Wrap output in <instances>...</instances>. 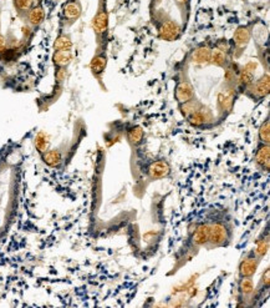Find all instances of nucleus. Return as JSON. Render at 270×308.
<instances>
[{"label":"nucleus","instance_id":"obj_1","mask_svg":"<svg viewBox=\"0 0 270 308\" xmlns=\"http://www.w3.org/2000/svg\"><path fill=\"white\" fill-rule=\"evenodd\" d=\"M149 18L151 23L157 30V35L163 42H177L183 34L184 29L182 24L174 20L162 7V0L149 2Z\"/></svg>","mask_w":270,"mask_h":308},{"label":"nucleus","instance_id":"obj_2","mask_svg":"<svg viewBox=\"0 0 270 308\" xmlns=\"http://www.w3.org/2000/svg\"><path fill=\"white\" fill-rule=\"evenodd\" d=\"M92 30H94L96 44H101L110 40V13H108V0H97V9L92 18Z\"/></svg>","mask_w":270,"mask_h":308},{"label":"nucleus","instance_id":"obj_3","mask_svg":"<svg viewBox=\"0 0 270 308\" xmlns=\"http://www.w3.org/2000/svg\"><path fill=\"white\" fill-rule=\"evenodd\" d=\"M253 29H254V24H245V25L238 26L233 32V37L229 40L232 50V58L239 59L244 54L245 49L249 45L250 40L253 37Z\"/></svg>","mask_w":270,"mask_h":308},{"label":"nucleus","instance_id":"obj_4","mask_svg":"<svg viewBox=\"0 0 270 308\" xmlns=\"http://www.w3.org/2000/svg\"><path fill=\"white\" fill-rule=\"evenodd\" d=\"M108 42L101 43V44H96V50H95L94 56L91 58L90 61V72H91L92 76L97 83L102 85V79L105 75L106 69H107L108 64Z\"/></svg>","mask_w":270,"mask_h":308},{"label":"nucleus","instance_id":"obj_5","mask_svg":"<svg viewBox=\"0 0 270 308\" xmlns=\"http://www.w3.org/2000/svg\"><path fill=\"white\" fill-rule=\"evenodd\" d=\"M233 61L232 58L230 44L228 39H219L212 45V55H211V64L214 66L225 69L230 62Z\"/></svg>","mask_w":270,"mask_h":308},{"label":"nucleus","instance_id":"obj_6","mask_svg":"<svg viewBox=\"0 0 270 308\" xmlns=\"http://www.w3.org/2000/svg\"><path fill=\"white\" fill-rule=\"evenodd\" d=\"M83 15L81 0H65L60 12V24L62 28L72 26Z\"/></svg>","mask_w":270,"mask_h":308},{"label":"nucleus","instance_id":"obj_7","mask_svg":"<svg viewBox=\"0 0 270 308\" xmlns=\"http://www.w3.org/2000/svg\"><path fill=\"white\" fill-rule=\"evenodd\" d=\"M211 230H209V241L208 245L212 247H223L227 246L230 242L232 230L225 221L217 220L214 223H212Z\"/></svg>","mask_w":270,"mask_h":308},{"label":"nucleus","instance_id":"obj_8","mask_svg":"<svg viewBox=\"0 0 270 308\" xmlns=\"http://www.w3.org/2000/svg\"><path fill=\"white\" fill-rule=\"evenodd\" d=\"M269 92L270 76L268 73H265L264 75H261L260 78L253 81L250 85H248L247 88L243 90L242 94H244L245 96L249 97L253 101H261V100H264L268 96Z\"/></svg>","mask_w":270,"mask_h":308},{"label":"nucleus","instance_id":"obj_9","mask_svg":"<svg viewBox=\"0 0 270 308\" xmlns=\"http://www.w3.org/2000/svg\"><path fill=\"white\" fill-rule=\"evenodd\" d=\"M174 99L178 105L184 104L189 100L196 99V91L195 86H193L192 81L188 78L187 73L183 72L181 74L176 81V86H174Z\"/></svg>","mask_w":270,"mask_h":308},{"label":"nucleus","instance_id":"obj_10","mask_svg":"<svg viewBox=\"0 0 270 308\" xmlns=\"http://www.w3.org/2000/svg\"><path fill=\"white\" fill-rule=\"evenodd\" d=\"M238 94H239V91H238V89H237V86L228 85V84H225V90H223V91L219 92V95H218V100H217V105H218V110H219V114H220V118L222 119L225 118L228 114L232 113Z\"/></svg>","mask_w":270,"mask_h":308},{"label":"nucleus","instance_id":"obj_11","mask_svg":"<svg viewBox=\"0 0 270 308\" xmlns=\"http://www.w3.org/2000/svg\"><path fill=\"white\" fill-rule=\"evenodd\" d=\"M185 120L189 122V125H192L193 127H197V129L209 127L214 124V114L212 113L208 106L201 104Z\"/></svg>","mask_w":270,"mask_h":308},{"label":"nucleus","instance_id":"obj_12","mask_svg":"<svg viewBox=\"0 0 270 308\" xmlns=\"http://www.w3.org/2000/svg\"><path fill=\"white\" fill-rule=\"evenodd\" d=\"M209 223H201L189 235V250H197L208 245L209 241Z\"/></svg>","mask_w":270,"mask_h":308},{"label":"nucleus","instance_id":"obj_13","mask_svg":"<svg viewBox=\"0 0 270 308\" xmlns=\"http://www.w3.org/2000/svg\"><path fill=\"white\" fill-rule=\"evenodd\" d=\"M260 258L255 255L254 250H252L250 252L247 253L244 258L241 261L238 267V273L239 279L243 277H253L255 275L256 269H258L259 263H260Z\"/></svg>","mask_w":270,"mask_h":308},{"label":"nucleus","instance_id":"obj_14","mask_svg":"<svg viewBox=\"0 0 270 308\" xmlns=\"http://www.w3.org/2000/svg\"><path fill=\"white\" fill-rule=\"evenodd\" d=\"M255 67L256 65L253 62H248L244 66L239 67L238 76H237V89L239 94H242L243 90L255 80Z\"/></svg>","mask_w":270,"mask_h":308},{"label":"nucleus","instance_id":"obj_15","mask_svg":"<svg viewBox=\"0 0 270 308\" xmlns=\"http://www.w3.org/2000/svg\"><path fill=\"white\" fill-rule=\"evenodd\" d=\"M24 19H25L28 25L31 26V28H39V26L42 25L46 19V10L45 8H44L42 0H37V2L35 3L34 7L26 13Z\"/></svg>","mask_w":270,"mask_h":308},{"label":"nucleus","instance_id":"obj_16","mask_svg":"<svg viewBox=\"0 0 270 308\" xmlns=\"http://www.w3.org/2000/svg\"><path fill=\"white\" fill-rule=\"evenodd\" d=\"M171 174V165L166 160H156L147 167V176L151 180L165 179Z\"/></svg>","mask_w":270,"mask_h":308},{"label":"nucleus","instance_id":"obj_17","mask_svg":"<svg viewBox=\"0 0 270 308\" xmlns=\"http://www.w3.org/2000/svg\"><path fill=\"white\" fill-rule=\"evenodd\" d=\"M211 55L212 46L208 44H201L196 49H193V51L190 53V60L195 64H211Z\"/></svg>","mask_w":270,"mask_h":308},{"label":"nucleus","instance_id":"obj_18","mask_svg":"<svg viewBox=\"0 0 270 308\" xmlns=\"http://www.w3.org/2000/svg\"><path fill=\"white\" fill-rule=\"evenodd\" d=\"M51 60L55 69H67L73 60V53L72 50H54Z\"/></svg>","mask_w":270,"mask_h":308},{"label":"nucleus","instance_id":"obj_19","mask_svg":"<svg viewBox=\"0 0 270 308\" xmlns=\"http://www.w3.org/2000/svg\"><path fill=\"white\" fill-rule=\"evenodd\" d=\"M255 163L260 166L263 170H270V145L268 144H259L255 150Z\"/></svg>","mask_w":270,"mask_h":308},{"label":"nucleus","instance_id":"obj_20","mask_svg":"<svg viewBox=\"0 0 270 308\" xmlns=\"http://www.w3.org/2000/svg\"><path fill=\"white\" fill-rule=\"evenodd\" d=\"M126 138L128 143L132 146L137 147L142 145V143L144 141V130L141 126H138V125H132V126H130L127 129Z\"/></svg>","mask_w":270,"mask_h":308},{"label":"nucleus","instance_id":"obj_21","mask_svg":"<svg viewBox=\"0 0 270 308\" xmlns=\"http://www.w3.org/2000/svg\"><path fill=\"white\" fill-rule=\"evenodd\" d=\"M73 48V43L71 37H70L67 32L65 31H60L57 34V37L54 40L53 44V49L54 50H72Z\"/></svg>","mask_w":270,"mask_h":308},{"label":"nucleus","instance_id":"obj_22","mask_svg":"<svg viewBox=\"0 0 270 308\" xmlns=\"http://www.w3.org/2000/svg\"><path fill=\"white\" fill-rule=\"evenodd\" d=\"M42 159L44 163H46L50 167H59L62 162V154L56 149H49L42 154Z\"/></svg>","mask_w":270,"mask_h":308},{"label":"nucleus","instance_id":"obj_23","mask_svg":"<svg viewBox=\"0 0 270 308\" xmlns=\"http://www.w3.org/2000/svg\"><path fill=\"white\" fill-rule=\"evenodd\" d=\"M176 7L178 8L179 14H181L182 19V26L185 29L187 26L188 20L190 16V8H192V0H173Z\"/></svg>","mask_w":270,"mask_h":308},{"label":"nucleus","instance_id":"obj_24","mask_svg":"<svg viewBox=\"0 0 270 308\" xmlns=\"http://www.w3.org/2000/svg\"><path fill=\"white\" fill-rule=\"evenodd\" d=\"M254 282H253L252 277H243L238 281V292L241 293L242 297L252 296L254 293Z\"/></svg>","mask_w":270,"mask_h":308},{"label":"nucleus","instance_id":"obj_25","mask_svg":"<svg viewBox=\"0 0 270 308\" xmlns=\"http://www.w3.org/2000/svg\"><path fill=\"white\" fill-rule=\"evenodd\" d=\"M34 146L40 155L44 154L45 151H48V150L50 149V139H49L48 133L44 131L37 132V135L35 136Z\"/></svg>","mask_w":270,"mask_h":308},{"label":"nucleus","instance_id":"obj_26","mask_svg":"<svg viewBox=\"0 0 270 308\" xmlns=\"http://www.w3.org/2000/svg\"><path fill=\"white\" fill-rule=\"evenodd\" d=\"M36 2L37 0H13V7H14L16 14L20 18H24Z\"/></svg>","mask_w":270,"mask_h":308},{"label":"nucleus","instance_id":"obj_27","mask_svg":"<svg viewBox=\"0 0 270 308\" xmlns=\"http://www.w3.org/2000/svg\"><path fill=\"white\" fill-rule=\"evenodd\" d=\"M258 139L259 144H268L270 145V120L266 118L260 124L258 130Z\"/></svg>","mask_w":270,"mask_h":308},{"label":"nucleus","instance_id":"obj_28","mask_svg":"<svg viewBox=\"0 0 270 308\" xmlns=\"http://www.w3.org/2000/svg\"><path fill=\"white\" fill-rule=\"evenodd\" d=\"M268 250H269V237L266 236L265 238L259 239L258 244H256V247L254 249V252L255 255L261 260V258L268 253Z\"/></svg>","mask_w":270,"mask_h":308},{"label":"nucleus","instance_id":"obj_29","mask_svg":"<svg viewBox=\"0 0 270 308\" xmlns=\"http://www.w3.org/2000/svg\"><path fill=\"white\" fill-rule=\"evenodd\" d=\"M5 50H7V39H5L4 35L0 32V55H2Z\"/></svg>","mask_w":270,"mask_h":308}]
</instances>
